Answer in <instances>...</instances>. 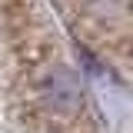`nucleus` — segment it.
<instances>
[{
	"instance_id": "1",
	"label": "nucleus",
	"mask_w": 133,
	"mask_h": 133,
	"mask_svg": "<svg viewBox=\"0 0 133 133\" xmlns=\"http://www.w3.org/2000/svg\"><path fill=\"white\" fill-rule=\"evenodd\" d=\"M50 53H57V43L47 40V37H40V33H20V43H17V57H20V63L27 66H40L50 60Z\"/></svg>"
}]
</instances>
